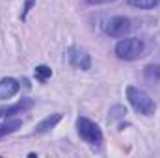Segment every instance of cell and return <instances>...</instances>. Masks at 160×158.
I'll return each mask as SVG.
<instances>
[{"label":"cell","mask_w":160,"mask_h":158,"mask_svg":"<svg viewBox=\"0 0 160 158\" xmlns=\"http://www.w3.org/2000/svg\"><path fill=\"white\" fill-rule=\"evenodd\" d=\"M127 99H128L130 106H132L138 114H142V116H145V117L153 116L155 110H157V104H155V101L151 99V95H149L147 91L136 87V86H128V87H127Z\"/></svg>","instance_id":"6da1fadb"},{"label":"cell","mask_w":160,"mask_h":158,"mask_svg":"<svg viewBox=\"0 0 160 158\" xmlns=\"http://www.w3.org/2000/svg\"><path fill=\"white\" fill-rule=\"evenodd\" d=\"M143 50H145V45L138 37H125L116 45V56L125 62L140 60L143 56Z\"/></svg>","instance_id":"7a4b0ae2"},{"label":"cell","mask_w":160,"mask_h":158,"mask_svg":"<svg viewBox=\"0 0 160 158\" xmlns=\"http://www.w3.org/2000/svg\"><path fill=\"white\" fill-rule=\"evenodd\" d=\"M77 132H78V136L86 141V143H89L91 147H99L101 143H102V130H101V126L95 123V121H91V119L88 117H78L77 119Z\"/></svg>","instance_id":"3957f363"},{"label":"cell","mask_w":160,"mask_h":158,"mask_svg":"<svg viewBox=\"0 0 160 158\" xmlns=\"http://www.w3.org/2000/svg\"><path fill=\"white\" fill-rule=\"evenodd\" d=\"M130 30H132V22H130V19L121 17V15L112 17V19L106 21V24H104V32H106L110 37H116V39L125 37Z\"/></svg>","instance_id":"277c9868"},{"label":"cell","mask_w":160,"mask_h":158,"mask_svg":"<svg viewBox=\"0 0 160 158\" xmlns=\"http://www.w3.org/2000/svg\"><path fill=\"white\" fill-rule=\"evenodd\" d=\"M67 60H69L71 67H75V69H80V71L91 69V56L88 54V50H84L80 47H71L67 50Z\"/></svg>","instance_id":"5b68a950"},{"label":"cell","mask_w":160,"mask_h":158,"mask_svg":"<svg viewBox=\"0 0 160 158\" xmlns=\"http://www.w3.org/2000/svg\"><path fill=\"white\" fill-rule=\"evenodd\" d=\"M34 106V101L32 99H21L19 102L11 104V106H2L0 108V119H9L17 114H22L26 110H30Z\"/></svg>","instance_id":"8992f818"},{"label":"cell","mask_w":160,"mask_h":158,"mask_svg":"<svg viewBox=\"0 0 160 158\" xmlns=\"http://www.w3.org/2000/svg\"><path fill=\"white\" fill-rule=\"evenodd\" d=\"M21 89V84L11 77H6V78L0 80V101H6V99H11L19 93Z\"/></svg>","instance_id":"52a82bcc"},{"label":"cell","mask_w":160,"mask_h":158,"mask_svg":"<svg viewBox=\"0 0 160 158\" xmlns=\"http://www.w3.org/2000/svg\"><path fill=\"white\" fill-rule=\"evenodd\" d=\"M62 121V114H52V116H48V117H45L41 121L39 125L36 126V132L38 134H45V132H48V130H52L58 123Z\"/></svg>","instance_id":"ba28073f"},{"label":"cell","mask_w":160,"mask_h":158,"mask_svg":"<svg viewBox=\"0 0 160 158\" xmlns=\"http://www.w3.org/2000/svg\"><path fill=\"white\" fill-rule=\"evenodd\" d=\"M21 125H22V119H6L4 123H0V140H4L6 136L19 130Z\"/></svg>","instance_id":"9c48e42d"},{"label":"cell","mask_w":160,"mask_h":158,"mask_svg":"<svg viewBox=\"0 0 160 158\" xmlns=\"http://www.w3.org/2000/svg\"><path fill=\"white\" fill-rule=\"evenodd\" d=\"M143 77L149 82H160V65L158 63H149L143 69Z\"/></svg>","instance_id":"30bf717a"},{"label":"cell","mask_w":160,"mask_h":158,"mask_svg":"<svg viewBox=\"0 0 160 158\" xmlns=\"http://www.w3.org/2000/svg\"><path fill=\"white\" fill-rule=\"evenodd\" d=\"M128 6L138 7V9H153L160 4V0H127Z\"/></svg>","instance_id":"8fae6325"},{"label":"cell","mask_w":160,"mask_h":158,"mask_svg":"<svg viewBox=\"0 0 160 158\" xmlns=\"http://www.w3.org/2000/svg\"><path fill=\"white\" fill-rule=\"evenodd\" d=\"M34 75H36V78L39 80V82H47V80L52 77V69L48 65H38L34 69Z\"/></svg>","instance_id":"7c38bea8"},{"label":"cell","mask_w":160,"mask_h":158,"mask_svg":"<svg viewBox=\"0 0 160 158\" xmlns=\"http://www.w3.org/2000/svg\"><path fill=\"white\" fill-rule=\"evenodd\" d=\"M127 116V108L125 106H114L112 110H110V116H108V121H116V119H121Z\"/></svg>","instance_id":"4fadbf2b"},{"label":"cell","mask_w":160,"mask_h":158,"mask_svg":"<svg viewBox=\"0 0 160 158\" xmlns=\"http://www.w3.org/2000/svg\"><path fill=\"white\" fill-rule=\"evenodd\" d=\"M36 4V0H26V4H24V9H22V15H21V19L24 21L26 19V15H28V11H30V7Z\"/></svg>","instance_id":"5bb4252c"},{"label":"cell","mask_w":160,"mask_h":158,"mask_svg":"<svg viewBox=\"0 0 160 158\" xmlns=\"http://www.w3.org/2000/svg\"><path fill=\"white\" fill-rule=\"evenodd\" d=\"M86 4L89 6H101V4H110V2H116V0H84Z\"/></svg>","instance_id":"9a60e30c"}]
</instances>
